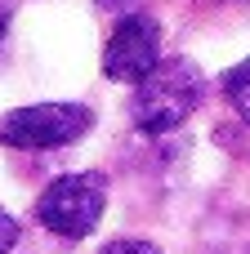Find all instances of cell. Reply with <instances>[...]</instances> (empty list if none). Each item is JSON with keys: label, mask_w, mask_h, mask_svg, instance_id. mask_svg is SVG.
Instances as JSON below:
<instances>
[{"label": "cell", "mask_w": 250, "mask_h": 254, "mask_svg": "<svg viewBox=\"0 0 250 254\" xmlns=\"http://www.w3.org/2000/svg\"><path fill=\"white\" fill-rule=\"evenodd\" d=\"M201 94H206V76L192 58H161L134 85L130 121L143 134H170L201 107Z\"/></svg>", "instance_id": "cell-1"}, {"label": "cell", "mask_w": 250, "mask_h": 254, "mask_svg": "<svg viewBox=\"0 0 250 254\" xmlns=\"http://www.w3.org/2000/svg\"><path fill=\"white\" fill-rule=\"evenodd\" d=\"M103 205H107V179L85 170V174H63L54 179L40 201H36V219L40 228H49L54 237H67V241H81L98 228L103 219Z\"/></svg>", "instance_id": "cell-2"}, {"label": "cell", "mask_w": 250, "mask_h": 254, "mask_svg": "<svg viewBox=\"0 0 250 254\" xmlns=\"http://www.w3.org/2000/svg\"><path fill=\"white\" fill-rule=\"evenodd\" d=\"M89 125H94V112L85 103H36L0 116V143L18 152H54L89 134Z\"/></svg>", "instance_id": "cell-3"}, {"label": "cell", "mask_w": 250, "mask_h": 254, "mask_svg": "<svg viewBox=\"0 0 250 254\" xmlns=\"http://www.w3.org/2000/svg\"><path fill=\"white\" fill-rule=\"evenodd\" d=\"M161 63V27L148 13H125L103 49V71L121 85H139L152 67Z\"/></svg>", "instance_id": "cell-4"}, {"label": "cell", "mask_w": 250, "mask_h": 254, "mask_svg": "<svg viewBox=\"0 0 250 254\" xmlns=\"http://www.w3.org/2000/svg\"><path fill=\"white\" fill-rule=\"evenodd\" d=\"M224 94H228V103L237 107V116L250 125V58L237 63V67L224 76Z\"/></svg>", "instance_id": "cell-5"}, {"label": "cell", "mask_w": 250, "mask_h": 254, "mask_svg": "<svg viewBox=\"0 0 250 254\" xmlns=\"http://www.w3.org/2000/svg\"><path fill=\"white\" fill-rule=\"evenodd\" d=\"M13 246H18V223H13V214L0 210V254H9Z\"/></svg>", "instance_id": "cell-6"}, {"label": "cell", "mask_w": 250, "mask_h": 254, "mask_svg": "<svg viewBox=\"0 0 250 254\" xmlns=\"http://www.w3.org/2000/svg\"><path fill=\"white\" fill-rule=\"evenodd\" d=\"M103 254H161L152 241H112Z\"/></svg>", "instance_id": "cell-7"}, {"label": "cell", "mask_w": 250, "mask_h": 254, "mask_svg": "<svg viewBox=\"0 0 250 254\" xmlns=\"http://www.w3.org/2000/svg\"><path fill=\"white\" fill-rule=\"evenodd\" d=\"M94 4H98V9H107V13H121V18H125V13H134V4H139V0H94Z\"/></svg>", "instance_id": "cell-8"}, {"label": "cell", "mask_w": 250, "mask_h": 254, "mask_svg": "<svg viewBox=\"0 0 250 254\" xmlns=\"http://www.w3.org/2000/svg\"><path fill=\"white\" fill-rule=\"evenodd\" d=\"M9 18H13V0H0V36L9 31Z\"/></svg>", "instance_id": "cell-9"}]
</instances>
